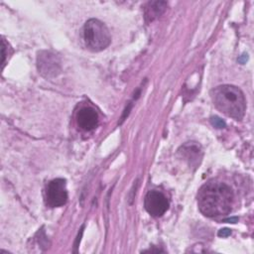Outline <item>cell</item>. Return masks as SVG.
<instances>
[{
    "instance_id": "cell-1",
    "label": "cell",
    "mask_w": 254,
    "mask_h": 254,
    "mask_svg": "<svg viewBox=\"0 0 254 254\" xmlns=\"http://www.w3.org/2000/svg\"><path fill=\"white\" fill-rule=\"evenodd\" d=\"M233 192L221 182H209L203 185L197 193V205L200 212L207 217H217L231 210Z\"/></svg>"
},
{
    "instance_id": "cell-2",
    "label": "cell",
    "mask_w": 254,
    "mask_h": 254,
    "mask_svg": "<svg viewBox=\"0 0 254 254\" xmlns=\"http://www.w3.org/2000/svg\"><path fill=\"white\" fill-rule=\"evenodd\" d=\"M214 106L223 114L240 120L246 110V101L243 92L237 86L223 84L210 91Z\"/></svg>"
},
{
    "instance_id": "cell-3",
    "label": "cell",
    "mask_w": 254,
    "mask_h": 254,
    "mask_svg": "<svg viewBox=\"0 0 254 254\" xmlns=\"http://www.w3.org/2000/svg\"><path fill=\"white\" fill-rule=\"evenodd\" d=\"M82 35L86 47L92 52L104 50L111 41L107 27L97 19H90L85 22Z\"/></svg>"
},
{
    "instance_id": "cell-4",
    "label": "cell",
    "mask_w": 254,
    "mask_h": 254,
    "mask_svg": "<svg viewBox=\"0 0 254 254\" xmlns=\"http://www.w3.org/2000/svg\"><path fill=\"white\" fill-rule=\"evenodd\" d=\"M67 201L66 183L64 179L51 181L46 188V202L51 207H60Z\"/></svg>"
},
{
    "instance_id": "cell-5",
    "label": "cell",
    "mask_w": 254,
    "mask_h": 254,
    "mask_svg": "<svg viewBox=\"0 0 254 254\" xmlns=\"http://www.w3.org/2000/svg\"><path fill=\"white\" fill-rule=\"evenodd\" d=\"M37 67L39 72L48 78L57 76L62 70L60 58L50 51H41L38 54Z\"/></svg>"
},
{
    "instance_id": "cell-6",
    "label": "cell",
    "mask_w": 254,
    "mask_h": 254,
    "mask_svg": "<svg viewBox=\"0 0 254 254\" xmlns=\"http://www.w3.org/2000/svg\"><path fill=\"white\" fill-rule=\"evenodd\" d=\"M144 206L149 214L158 217L167 211L169 208V201L161 191L150 190L145 196Z\"/></svg>"
},
{
    "instance_id": "cell-7",
    "label": "cell",
    "mask_w": 254,
    "mask_h": 254,
    "mask_svg": "<svg viewBox=\"0 0 254 254\" xmlns=\"http://www.w3.org/2000/svg\"><path fill=\"white\" fill-rule=\"evenodd\" d=\"M98 115L91 107H82L76 113V123L84 131H91L98 125Z\"/></svg>"
},
{
    "instance_id": "cell-8",
    "label": "cell",
    "mask_w": 254,
    "mask_h": 254,
    "mask_svg": "<svg viewBox=\"0 0 254 254\" xmlns=\"http://www.w3.org/2000/svg\"><path fill=\"white\" fill-rule=\"evenodd\" d=\"M179 153L182 154V158L188 162L190 167L196 168L201 160V150L199 146L193 142H188L181 147Z\"/></svg>"
},
{
    "instance_id": "cell-9",
    "label": "cell",
    "mask_w": 254,
    "mask_h": 254,
    "mask_svg": "<svg viewBox=\"0 0 254 254\" xmlns=\"http://www.w3.org/2000/svg\"><path fill=\"white\" fill-rule=\"evenodd\" d=\"M167 2L165 1H151L148 2L144 8V15L147 22H152L159 18L166 10Z\"/></svg>"
},
{
    "instance_id": "cell-10",
    "label": "cell",
    "mask_w": 254,
    "mask_h": 254,
    "mask_svg": "<svg viewBox=\"0 0 254 254\" xmlns=\"http://www.w3.org/2000/svg\"><path fill=\"white\" fill-rule=\"evenodd\" d=\"M210 122H211V124H212L214 127H216V128L221 129V128H224V127H225V122H224L221 118H219V117H217V116L211 117Z\"/></svg>"
},
{
    "instance_id": "cell-11",
    "label": "cell",
    "mask_w": 254,
    "mask_h": 254,
    "mask_svg": "<svg viewBox=\"0 0 254 254\" xmlns=\"http://www.w3.org/2000/svg\"><path fill=\"white\" fill-rule=\"evenodd\" d=\"M217 234H218L219 237H227L231 234V230L229 228H222L218 231Z\"/></svg>"
},
{
    "instance_id": "cell-12",
    "label": "cell",
    "mask_w": 254,
    "mask_h": 254,
    "mask_svg": "<svg viewBox=\"0 0 254 254\" xmlns=\"http://www.w3.org/2000/svg\"><path fill=\"white\" fill-rule=\"evenodd\" d=\"M224 222H228V223H235L238 221V217H230V218H226L223 220Z\"/></svg>"
}]
</instances>
